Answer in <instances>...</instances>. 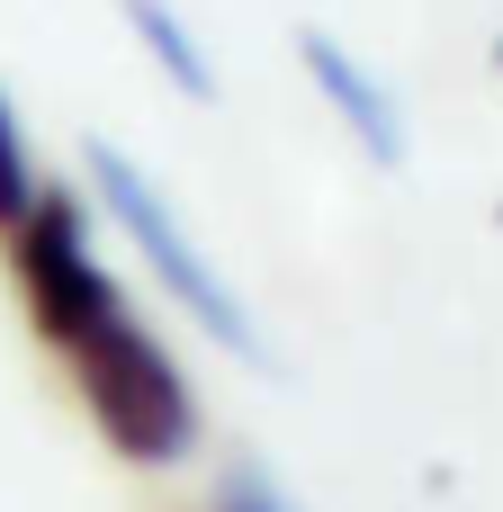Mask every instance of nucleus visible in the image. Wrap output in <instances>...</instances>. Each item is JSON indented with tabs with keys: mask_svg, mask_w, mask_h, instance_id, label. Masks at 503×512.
<instances>
[{
	"mask_svg": "<svg viewBox=\"0 0 503 512\" xmlns=\"http://www.w3.org/2000/svg\"><path fill=\"white\" fill-rule=\"evenodd\" d=\"M297 63H306V81L324 90V108L342 117V135L369 153V162H405V117H396V90L342 45V36H324V27H297Z\"/></svg>",
	"mask_w": 503,
	"mask_h": 512,
	"instance_id": "3",
	"label": "nucleus"
},
{
	"mask_svg": "<svg viewBox=\"0 0 503 512\" xmlns=\"http://www.w3.org/2000/svg\"><path fill=\"white\" fill-rule=\"evenodd\" d=\"M54 360L72 369V396H81L90 432H99L126 468H171V459H189V441H198L189 369L153 342V324L126 306V288H117L108 306H90V315L54 342Z\"/></svg>",
	"mask_w": 503,
	"mask_h": 512,
	"instance_id": "1",
	"label": "nucleus"
},
{
	"mask_svg": "<svg viewBox=\"0 0 503 512\" xmlns=\"http://www.w3.org/2000/svg\"><path fill=\"white\" fill-rule=\"evenodd\" d=\"M495 72H503V36H495Z\"/></svg>",
	"mask_w": 503,
	"mask_h": 512,
	"instance_id": "7",
	"label": "nucleus"
},
{
	"mask_svg": "<svg viewBox=\"0 0 503 512\" xmlns=\"http://www.w3.org/2000/svg\"><path fill=\"white\" fill-rule=\"evenodd\" d=\"M81 171H90V189H99V207H108V225L153 261V279L171 288V306L207 333V342H225V351H243V360H261V324H252V306L225 288V270L198 252V234L180 225V207L153 189V171L126 153V144H90L81 153Z\"/></svg>",
	"mask_w": 503,
	"mask_h": 512,
	"instance_id": "2",
	"label": "nucleus"
},
{
	"mask_svg": "<svg viewBox=\"0 0 503 512\" xmlns=\"http://www.w3.org/2000/svg\"><path fill=\"white\" fill-rule=\"evenodd\" d=\"M207 512H297V504H288L261 468H234V477L216 486V504H207Z\"/></svg>",
	"mask_w": 503,
	"mask_h": 512,
	"instance_id": "6",
	"label": "nucleus"
},
{
	"mask_svg": "<svg viewBox=\"0 0 503 512\" xmlns=\"http://www.w3.org/2000/svg\"><path fill=\"white\" fill-rule=\"evenodd\" d=\"M117 18H126V36L153 54V72H162L180 99H198V108L216 99V63H207V45L189 36V18H180L171 0H117Z\"/></svg>",
	"mask_w": 503,
	"mask_h": 512,
	"instance_id": "4",
	"label": "nucleus"
},
{
	"mask_svg": "<svg viewBox=\"0 0 503 512\" xmlns=\"http://www.w3.org/2000/svg\"><path fill=\"white\" fill-rule=\"evenodd\" d=\"M36 153H27V126H18V108H9V90H0V234L36 207Z\"/></svg>",
	"mask_w": 503,
	"mask_h": 512,
	"instance_id": "5",
	"label": "nucleus"
}]
</instances>
